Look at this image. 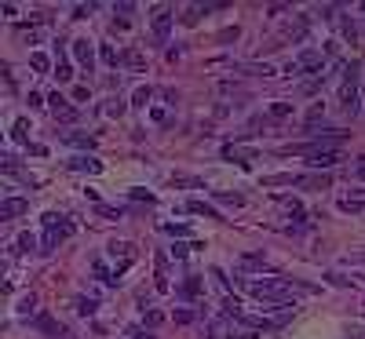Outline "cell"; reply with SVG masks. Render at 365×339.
<instances>
[{
  "label": "cell",
  "mask_w": 365,
  "mask_h": 339,
  "mask_svg": "<svg viewBox=\"0 0 365 339\" xmlns=\"http://www.w3.org/2000/svg\"><path fill=\"white\" fill-rule=\"evenodd\" d=\"M296 153H303V157H307V164L314 168V172H329L332 164H340L343 157H340V150H311V146H296Z\"/></svg>",
  "instance_id": "cell-1"
},
{
  "label": "cell",
  "mask_w": 365,
  "mask_h": 339,
  "mask_svg": "<svg viewBox=\"0 0 365 339\" xmlns=\"http://www.w3.org/2000/svg\"><path fill=\"white\" fill-rule=\"evenodd\" d=\"M48 106H51V117H55V124H77L81 110H77V106H70L63 95H58V91H55V95L48 99Z\"/></svg>",
  "instance_id": "cell-2"
},
{
  "label": "cell",
  "mask_w": 365,
  "mask_h": 339,
  "mask_svg": "<svg viewBox=\"0 0 365 339\" xmlns=\"http://www.w3.org/2000/svg\"><path fill=\"white\" fill-rule=\"evenodd\" d=\"M296 66H299V73H314V77H325V55H322V51H314V48H307V51H299Z\"/></svg>",
  "instance_id": "cell-3"
},
{
  "label": "cell",
  "mask_w": 365,
  "mask_h": 339,
  "mask_svg": "<svg viewBox=\"0 0 365 339\" xmlns=\"http://www.w3.org/2000/svg\"><path fill=\"white\" fill-rule=\"evenodd\" d=\"M26 212H29L26 197H4V201H0V219H19Z\"/></svg>",
  "instance_id": "cell-4"
},
{
  "label": "cell",
  "mask_w": 365,
  "mask_h": 339,
  "mask_svg": "<svg viewBox=\"0 0 365 339\" xmlns=\"http://www.w3.org/2000/svg\"><path fill=\"white\" fill-rule=\"evenodd\" d=\"M172 19H175V15H172L168 8H157V11H154V37H157V40H168V33H172Z\"/></svg>",
  "instance_id": "cell-5"
},
{
  "label": "cell",
  "mask_w": 365,
  "mask_h": 339,
  "mask_svg": "<svg viewBox=\"0 0 365 339\" xmlns=\"http://www.w3.org/2000/svg\"><path fill=\"white\" fill-rule=\"evenodd\" d=\"M73 58H77V62L91 73V66H95V48H91V40H73Z\"/></svg>",
  "instance_id": "cell-6"
},
{
  "label": "cell",
  "mask_w": 365,
  "mask_h": 339,
  "mask_svg": "<svg viewBox=\"0 0 365 339\" xmlns=\"http://www.w3.org/2000/svg\"><path fill=\"white\" fill-rule=\"evenodd\" d=\"M66 168H70V172H88V175H99V172H102V161H95V157H88V153H84V157L66 161Z\"/></svg>",
  "instance_id": "cell-7"
},
{
  "label": "cell",
  "mask_w": 365,
  "mask_h": 339,
  "mask_svg": "<svg viewBox=\"0 0 365 339\" xmlns=\"http://www.w3.org/2000/svg\"><path fill=\"white\" fill-rule=\"evenodd\" d=\"M201 288H205L201 277H187V281H182V288H179V296H182V299H197V296H201Z\"/></svg>",
  "instance_id": "cell-8"
},
{
  "label": "cell",
  "mask_w": 365,
  "mask_h": 339,
  "mask_svg": "<svg viewBox=\"0 0 365 339\" xmlns=\"http://www.w3.org/2000/svg\"><path fill=\"white\" fill-rule=\"evenodd\" d=\"M329 182H332V175H329V172H322V175H299V182H296V186H314V190H325Z\"/></svg>",
  "instance_id": "cell-9"
},
{
  "label": "cell",
  "mask_w": 365,
  "mask_h": 339,
  "mask_svg": "<svg viewBox=\"0 0 365 339\" xmlns=\"http://www.w3.org/2000/svg\"><path fill=\"white\" fill-rule=\"evenodd\" d=\"M63 139L66 143H73V146H95V135H84V131H63Z\"/></svg>",
  "instance_id": "cell-10"
},
{
  "label": "cell",
  "mask_w": 365,
  "mask_h": 339,
  "mask_svg": "<svg viewBox=\"0 0 365 339\" xmlns=\"http://www.w3.org/2000/svg\"><path fill=\"white\" fill-rule=\"evenodd\" d=\"M241 266H245V270H267V259L260 252H245V255H241Z\"/></svg>",
  "instance_id": "cell-11"
},
{
  "label": "cell",
  "mask_w": 365,
  "mask_h": 339,
  "mask_svg": "<svg viewBox=\"0 0 365 339\" xmlns=\"http://www.w3.org/2000/svg\"><path fill=\"white\" fill-rule=\"evenodd\" d=\"M110 255H113V259L120 255L125 263H132V259H135V252H132V244H128V241H113V244H110Z\"/></svg>",
  "instance_id": "cell-12"
},
{
  "label": "cell",
  "mask_w": 365,
  "mask_h": 339,
  "mask_svg": "<svg viewBox=\"0 0 365 339\" xmlns=\"http://www.w3.org/2000/svg\"><path fill=\"white\" fill-rule=\"evenodd\" d=\"M299 175H263V186H296Z\"/></svg>",
  "instance_id": "cell-13"
},
{
  "label": "cell",
  "mask_w": 365,
  "mask_h": 339,
  "mask_svg": "<svg viewBox=\"0 0 365 339\" xmlns=\"http://www.w3.org/2000/svg\"><path fill=\"white\" fill-rule=\"evenodd\" d=\"M187 212H194V215H208V219H219V212L212 208V205H205V201H190Z\"/></svg>",
  "instance_id": "cell-14"
},
{
  "label": "cell",
  "mask_w": 365,
  "mask_h": 339,
  "mask_svg": "<svg viewBox=\"0 0 365 339\" xmlns=\"http://www.w3.org/2000/svg\"><path fill=\"white\" fill-rule=\"evenodd\" d=\"M212 197H216L219 205H230V208H241V205H245V197H241V193H223V190H216Z\"/></svg>",
  "instance_id": "cell-15"
},
{
  "label": "cell",
  "mask_w": 365,
  "mask_h": 339,
  "mask_svg": "<svg viewBox=\"0 0 365 339\" xmlns=\"http://www.w3.org/2000/svg\"><path fill=\"white\" fill-rule=\"evenodd\" d=\"M237 70H241V73H252V77H274V70H270L267 62H263V66H260V62H245V66H237Z\"/></svg>",
  "instance_id": "cell-16"
},
{
  "label": "cell",
  "mask_w": 365,
  "mask_h": 339,
  "mask_svg": "<svg viewBox=\"0 0 365 339\" xmlns=\"http://www.w3.org/2000/svg\"><path fill=\"white\" fill-rule=\"evenodd\" d=\"M99 58H102L106 66H113V70H117V62H120V55L113 51V44H102V48H99Z\"/></svg>",
  "instance_id": "cell-17"
},
{
  "label": "cell",
  "mask_w": 365,
  "mask_h": 339,
  "mask_svg": "<svg viewBox=\"0 0 365 339\" xmlns=\"http://www.w3.org/2000/svg\"><path fill=\"white\" fill-rule=\"evenodd\" d=\"M340 212H347V215H361V212H365V205H361V201H354V197H343V201H340Z\"/></svg>",
  "instance_id": "cell-18"
},
{
  "label": "cell",
  "mask_w": 365,
  "mask_h": 339,
  "mask_svg": "<svg viewBox=\"0 0 365 339\" xmlns=\"http://www.w3.org/2000/svg\"><path fill=\"white\" fill-rule=\"evenodd\" d=\"M70 77H73V70H70V62H66V58H58V62H55V81H58V84H66V81H70Z\"/></svg>",
  "instance_id": "cell-19"
},
{
  "label": "cell",
  "mask_w": 365,
  "mask_h": 339,
  "mask_svg": "<svg viewBox=\"0 0 365 339\" xmlns=\"http://www.w3.org/2000/svg\"><path fill=\"white\" fill-rule=\"evenodd\" d=\"M270 117H292V102H270Z\"/></svg>",
  "instance_id": "cell-20"
},
{
  "label": "cell",
  "mask_w": 365,
  "mask_h": 339,
  "mask_svg": "<svg viewBox=\"0 0 365 339\" xmlns=\"http://www.w3.org/2000/svg\"><path fill=\"white\" fill-rule=\"evenodd\" d=\"M143 325H146V328L164 325V314H161V310H146V314H143Z\"/></svg>",
  "instance_id": "cell-21"
},
{
  "label": "cell",
  "mask_w": 365,
  "mask_h": 339,
  "mask_svg": "<svg viewBox=\"0 0 365 339\" xmlns=\"http://www.w3.org/2000/svg\"><path fill=\"white\" fill-rule=\"evenodd\" d=\"M33 325H37V328H40V332H51V335H58V325H55V321H51V317H48V314H40V317H37V321H33Z\"/></svg>",
  "instance_id": "cell-22"
},
{
  "label": "cell",
  "mask_w": 365,
  "mask_h": 339,
  "mask_svg": "<svg viewBox=\"0 0 365 339\" xmlns=\"http://www.w3.org/2000/svg\"><path fill=\"white\" fill-rule=\"evenodd\" d=\"M29 66H33L37 73H48V55H40V51H33V55H29Z\"/></svg>",
  "instance_id": "cell-23"
},
{
  "label": "cell",
  "mask_w": 365,
  "mask_h": 339,
  "mask_svg": "<svg viewBox=\"0 0 365 339\" xmlns=\"http://www.w3.org/2000/svg\"><path fill=\"white\" fill-rule=\"evenodd\" d=\"M95 306H99L95 299H77V314H81V317H91V314H95Z\"/></svg>",
  "instance_id": "cell-24"
},
{
  "label": "cell",
  "mask_w": 365,
  "mask_h": 339,
  "mask_svg": "<svg viewBox=\"0 0 365 339\" xmlns=\"http://www.w3.org/2000/svg\"><path fill=\"white\" fill-rule=\"evenodd\" d=\"M132 99H135V106H146L150 99H154V88H135V95H132Z\"/></svg>",
  "instance_id": "cell-25"
},
{
  "label": "cell",
  "mask_w": 365,
  "mask_h": 339,
  "mask_svg": "<svg viewBox=\"0 0 365 339\" xmlns=\"http://www.w3.org/2000/svg\"><path fill=\"white\" fill-rule=\"evenodd\" d=\"M106 113H110V117H120V113H125V99H110V102H106Z\"/></svg>",
  "instance_id": "cell-26"
},
{
  "label": "cell",
  "mask_w": 365,
  "mask_h": 339,
  "mask_svg": "<svg viewBox=\"0 0 365 339\" xmlns=\"http://www.w3.org/2000/svg\"><path fill=\"white\" fill-rule=\"evenodd\" d=\"M223 314L226 317H241V303L237 299H223Z\"/></svg>",
  "instance_id": "cell-27"
},
{
  "label": "cell",
  "mask_w": 365,
  "mask_h": 339,
  "mask_svg": "<svg viewBox=\"0 0 365 339\" xmlns=\"http://www.w3.org/2000/svg\"><path fill=\"white\" fill-rule=\"evenodd\" d=\"M120 62L132 66V70H139V66H143V55H139V51H128V55H120Z\"/></svg>",
  "instance_id": "cell-28"
},
{
  "label": "cell",
  "mask_w": 365,
  "mask_h": 339,
  "mask_svg": "<svg viewBox=\"0 0 365 339\" xmlns=\"http://www.w3.org/2000/svg\"><path fill=\"white\" fill-rule=\"evenodd\" d=\"M164 234H168V237H190V226H175V223H168V226H164Z\"/></svg>",
  "instance_id": "cell-29"
},
{
  "label": "cell",
  "mask_w": 365,
  "mask_h": 339,
  "mask_svg": "<svg viewBox=\"0 0 365 339\" xmlns=\"http://www.w3.org/2000/svg\"><path fill=\"white\" fill-rule=\"evenodd\" d=\"M322 117H325V106L318 102V106H311V113H307V124L314 128V124H318V120H322Z\"/></svg>",
  "instance_id": "cell-30"
},
{
  "label": "cell",
  "mask_w": 365,
  "mask_h": 339,
  "mask_svg": "<svg viewBox=\"0 0 365 339\" xmlns=\"http://www.w3.org/2000/svg\"><path fill=\"white\" fill-rule=\"evenodd\" d=\"M322 84H325V77H311V81L303 84V95H314V91L322 88Z\"/></svg>",
  "instance_id": "cell-31"
},
{
  "label": "cell",
  "mask_w": 365,
  "mask_h": 339,
  "mask_svg": "<svg viewBox=\"0 0 365 339\" xmlns=\"http://www.w3.org/2000/svg\"><path fill=\"white\" fill-rule=\"evenodd\" d=\"M19 248H22V252H33V248H37V237H33V234H22V237H19Z\"/></svg>",
  "instance_id": "cell-32"
},
{
  "label": "cell",
  "mask_w": 365,
  "mask_h": 339,
  "mask_svg": "<svg viewBox=\"0 0 365 339\" xmlns=\"http://www.w3.org/2000/svg\"><path fill=\"white\" fill-rule=\"evenodd\" d=\"M168 252H172V259H187V252H190V244H182V241H175V244H172V248H168Z\"/></svg>",
  "instance_id": "cell-33"
},
{
  "label": "cell",
  "mask_w": 365,
  "mask_h": 339,
  "mask_svg": "<svg viewBox=\"0 0 365 339\" xmlns=\"http://www.w3.org/2000/svg\"><path fill=\"white\" fill-rule=\"evenodd\" d=\"M132 201H146V205H154V201H157V197H154V193H150V190H132Z\"/></svg>",
  "instance_id": "cell-34"
},
{
  "label": "cell",
  "mask_w": 365,
  "mask_h": 339,
  "mask_svg": "<svg viewBox=\"0 0 365 339\" xmlns=\"http://www.w3.org/2000/svg\"><path fill=\"white\" fill-rule=\"evenodd\" d=\"M172 182H175V186H194V190H201V182H197V179H190V175H175Z\"/></svg>",
  "instance_id": "cell-35"
},
{
  "label": "cell",
  "mask_w": 365,
  "mask_h": 339,
  "mask_svg": "<svg viewBox=\"0 0 365 339\" xmlns=\"http://www.w3.org/2000/svg\"><path fill=\"white\" fill-rule=\"evenodd\" d=\"M325 281L336 285V288H351V281H347V277H340V274H325Z\"/></svg>",
  "instance_id": "cell-36"
},
{
  "label": "cell",
  "mask_w": 365,
  "mask_h": 339,
  "mask_svg": "<svg viewBox=\"0 0 365 339\" xmlns=\"http://www.w3.org/2000/svg\"><path fill=\"white\" fill-rule=\"evenodd\" d=\"M51 234H55L58 241H66V237L73 234V223H66V219H63V226H58V230H51Z\"/></svg>",
  "instance_id": "cell-37"
},
{
  "label": "cell",
  "mask_w": 365,
  "mask_h": 339,
  "mask_svg": "<svg viewBox=\"0 0 365 339\" xmlns=\"http://www.w3.org/2000/svg\"><path fill=\"white\" fill-rule=\"evenodd\" d=\"M91 11H95V4H77V8H73V19H88Z\"/></svg>",
  "instance_id": "cell-38"
},
{
  "label": "cell",
  "mask_w": 365,
  "mask_h": 339,
  "mask_svg": "<svg viewBox=\"0 0 365 339\" xmlns=\"http://www.w3.org/2000/svg\"><path fill=\"white\" fill-rule=\"evenodd\" d=\"M237 37H241V29H237V26H226L223 33H219V40H223V44H226V40H237Z\"/></svg>",
  "instance_id": "cell-39"
},
{
  "label": "cell",
  "mask_w": 365,
  "mask_h": 339,
  "mask_svg": "<svg viewBox=\"0 0 365 339\" xmlns=\"http://www.w3.org/2000/svg\"><path fill=\"white\" fill-rule=\"evenodd\" d=\"M33 306H37V299H33V296L22 299V303H19V314H22V317H26V314H33Z\"/></svg>",
  "instance_id": "cell-40"
},
{
  "label": "cell",
  "mask_w": 365,
  "mask_h": 339,
  "mask_svg": "<svg viewBox=\"0 0 365 339\" xmlns=\"http://www.w3.org/2000/svg\"><path fill=\"white\" fill-rule=\"evenodd\" d=\"M194 321V310H175V325H190Z\"/></svg>",
  "instance_id": "cell-41"
},
{
  "label": "cell",
  "mask_w": 365,
  "mask_h": 339,
  "mask_svg": "<svg viewBox=\"0 0 365 339\" xmlns=\"http://www.w3.org/2000/svg\"><path fill=\"white\" fill-rule=\"evenodd\" d=\"M99 215H110V219H120V208H110V205H95Z\"/></svg>",
  "instance_id": "cell-42"
},
{
  "label": "cell",
  "mask_w": 365,
  "mask_h": 339,
  "mask_svg": "<svg viewBox=\"0 0 365 339\" xmlns=\"http://www.w3.org/2000/svg\"><path fill=\"white\" fill-rule=\"evenodd\" d=\"M15 139H19V143L26 139V120H15Z\"/></svg>",
  "instance_id": "cell-43"
},
{
  "label": "cell",
  "mask_w": 365,
  "mask_h": 339,
  "mask_svg": "<svg viewBox=\"0 0 365 339\" xmlns=\"http://www.w3.org/2000/svg\"><path fill=\"white\" fill-rule=\"evenodd\" d=\"M73 99L84 102V99H88V88H84V84H81V88H73Z\"/></svg>",
  "instance_id": "cell-44"
},
{
  "label": "cell",
  "mask_w": 365,
  "mask_h": 339,
  "mask_svg": "<svg viewBox=\"0 0 365 339\" xmlns=\"http://www.w3.org/2000/svg\"><path fill=\"white\" fill-rule=\"evenodd\" d=\"M347 263H365V252H351V255H347Z\"/></svg>",
  "instance_id": "cell-45"
},
{
  "label": "cell",
  "mask_w": 365,
  "mask_h": 339,
  "mask_svg": "<svg viewBox=\"0 0 365 339\" xmlns=\"http://www.w3.org/2000/svg\"><path fill=\"white\" fill-rule=\"evenodd\" d=\"M354 175H358V179H365V157H361V161L354 164Z\"/></svg>",
  "instance_id": "cell-46"
}]
</instances>
